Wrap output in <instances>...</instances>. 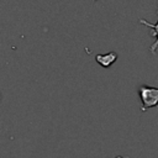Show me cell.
<instances>
[{"instance_id": "6da1fadb", "label": "cell", "mask_w": 158, "mask_h": 158, "mask_svg": "<svg viewBox=\"0 0 158 158\" xmlns=\"http://www.w3.org/2000/svg\"><path fill=\"white\" fill-rule=\"evenodd\" d=\"M138 94L142 101V111H146L151 107H158V88L139 85Z\"/></svg>"}, {"instance_id": "7a4b0ae2", "label": "cell", "mask_w": 158, "mask_h": 158, "mask_svg": "<svg viewBox=\"0 0 158 158\" xmlns=\"http://www.w3.org/2000/svg\"><path fill=\"white\" fill-rule=\"evenodd\" d=\"M118 58V54L116 52H109V53H101L95 56V60L102 67V68H109L111 67Z\"/></svg>"}, {"instance_id": "3957f363", "label": "cell", "mask_w": 158, "mask_h": 158, "mask_svg": "<svg viewBox=\"0 0 158 158\" xmlns=\"http://www.w3.org/2000/svg\"><path fill=\"white\" fill-rule=\"evenodd\" d=\"M157 14H158V4H157ZM139 23H142V25H144L146 27H149V28L153 30L152 36L156 37V41L149 46V51H151L152 54H156V49L158 48V21H157L156 23H151V22H148L147 20L141 19V20H139Z\"/></svg>"}]
</instances>
